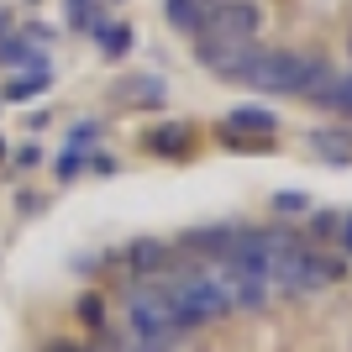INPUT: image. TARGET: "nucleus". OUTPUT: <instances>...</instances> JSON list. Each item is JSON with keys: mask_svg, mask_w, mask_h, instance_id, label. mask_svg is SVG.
I'll return each instance as SVG.
<instances>
[{"mask_svg": "<svg viewBox=\"0 0 352 352\" xmlns=\"http://www.w3.org/2000/svg\"><path fill=\"white\" fill-rule=\"evenodd\" d=\"M163 294H168V305L179 310V321L190 326H206V321H221L226 310H232V300H226V289H221L216 268H168L163 274Z\"/></svg>", "mask_w": 352, "mask_h": 352, "instance_id": "f257e3e1", "label": "nucleus"}, {"mask_svg": "<svg viewBox=\"0 0 352 352\" xmlns=\"http://www.w3.org/2000/svg\"><path fill=\"white\" fill-rule=\"evenodd\" d=\"M258 27H263V16H258L252 0H216V6L206 11V27L195 32V43H200V63L216 69L232 47L258 43Z\"/></svg>", "mask_w": 352, "mask_h": 352, "instance_id": "f03ea898", "label": "nucleus"}, {"mask_svg": "<svg viewBox=\"0 0 352 352\" xmlns=\"http://www.w3.org/2000/svg\"><path fill=\"white\" fill-rule=\"evenodd\" d=\"M126 326H132L137 342L184 347V337H190V326L179 321V310L163 294V279H132V289H126Z\"/></svg>", "mask_w": 352, "mask_h": 352, "instance_id": "7ed1b4c3", "label": "nucleus"}, {"mask_svg": "<svg viewBox=\"0 0 352 352\" xmlns=\"http://www.w3.org/2000/svg\"><path fill=\"white\" fill-rule=\"evenodd\" d=\"M342 274H347V258H342V252H321V248L305 242L300 252H289V258L274 263L268 284H274V294H316V289H326V284H337Z\"/></svg>", "mask_w": 352, "mask_h": 352, "instance_id": "20e7f679", "label": "nucleus"}, {"mask_svg": "<svg viewBox=\"0 0 352 352\" xmlns=\"http://www.w3.org/2000/svg\"><path fill=\"white\" fill-rule=\"evenodd\" d=\"M221 289H226V300H232V310H263L268 300H274V284H268V274H252V268H216Z\"/></svg>", "mask_w": 352, "mask_h": 352, "instance_id": "39448f33", "label": "nucleus"}, {"mask_svg": "<svg viewBox=\"0 0 352 352\" xmlns=\"http://www.w3.org/2000/svg\"><path fill=\"white\" fill-rule=\"evenodd\" d=\"M168 268H174V248H168V242H158V236L126 242V274H132V279H163Z\"/></svg>", "mask_w": 352, "mask_h": 352, "instance_id": "423d86ee", "label": "nucleus"}, {"mask_svg": "<svg viewBox=\"0 0 352 352\" xmlns=\"http://www.w3.org/2000/svg\"><path fill=\"white\" fill-rule=\"evenodd\" d=\"M0 63H6V69H21V74H47V53L32 43L27 32H21V37H11V32L0 37Z\"/></svg>", "mask_w": 352, "mask_h": 352, "instance_id": "0eeeda50", "label": "nucleus"}, {"mask_svg": "<svg viewBox=\"0 0 352 352\" xmlns=\"http://www.w3.org/2000/svg\"><path fill=\"white\" fill-rule=\"evenodd\" d=\"M310 100L326 105V111H347V116H352V74H326Z\"/></svg>", "mask_w": 352, "mask_h": 352, "instance_id": "6e6552de", "label": "nucleus"}, {"mask_svg": "<svg viewBox=\"0 0 352 352\" xmlns=\"http://www.w3.org/2000/svg\"><path fill=\"white\" fill-rule=\"evenodd\" d=\"M206 11H210V0H163V16H168V27L190 32V37L206 27Z\"/></svg>", "mask_w": 352, "mask_h": 352, "instance_id": "1a4fd4ad", "label": "nucleus"}, {"mask_svg": "<svg viewBox=\"0 0 352 352\" xmlns=\"http://www.w3.org/2000/svg\"><path fill=\"white\" fill-rule=\"evenodd\" d=\"M226 126H232V132H258V137H274V132H279V116H274V111H263V105H236L232 116H226Z\"/></svg>", "mask_w": 352, "mask_h": 352, "instance_id": "9d476101", "label": "nucleus"}, {"mask_svg": "<svg viewBox=\"0 0 352 352\" xmlns=\"http://www.w3.org/2000/svg\"><path fill=\"white\" fill-rule=\"evenodd\" d=\"M310 147H316V158H326V163H352V137L347 132H316Z\"/></svg>", "mask_w": 352, "mask_h": 352, "instance_id": "9b49d317", "label": "nucleus"}, {"mask_svg": "<svg viewBox=\"0 0 352 352\" xmlns=\"http://www.w3.org/2000/svg\"><path fill=\"white\" fill-rule=\"evenodd\" d=\"M95 43H100L111 58H121V53H132V27H121V21H100V27H95Z\"/></svg>", "mask_w": 352, "mask_h": 352, "instance_id": "f8f14e48", "label": "nucleus"}, {"mask_svg": "<svg viewBox=\"0 0 352 352\" xmlns=\"http://www.w3.org/2000/svg\"><path fill=\"white\" fill-rule=\"evenodd\" d=\"M47 79H53V69H47V74H21V79L6 85V100H32L37 89H47Z\"/></svg>", "mask_w": 352, "mask_h": 352, "instance_id": "ddd939ff", "label": "nucleus"}, {"mask_svg": "<svg viewBox=\"0 0 352 352\" xmlns=\"http://www.w3.org/2000/svg\"><path fill=\"white\" fill-rule=\"evenodd\" d=\"M95 137H100V121H79V126L69 132V153H89Z\"/></svg>", "mask_w": 352, "mask_h": 352, "instance_id": "4468645a", "label": "nucleus"}, {"mask_svg": "<svg viewBox=\"0 0 352 352\" xmlns=\"http://www.w3.org/2000/svg\"><path fill=\"white\" fill-rule=\"evenodd\" d=\"M331 242H337V252L352 263V210H342V216H337V236H331Z\"/></svg>", "mask_w": 352, "mask_h": 352, "instance_id": "2eb2a0df", "label": "nucleus"}, {"mask_svg": "<svg viewBox=\"0 0 352 352\" xmlns=\"http://www.w3.org/2000/svg\"><path fill=\"white\" fill-rule=\"evenodd\" d=\"M310 236H337V210H316L310 216Z\"/></svg>", "mask_w": 352, "mask_h": 352, "instance_id": "dca6fc26", "label": "nucleus"}, {"mask_svg": "<svg viewBox=\"0 0 352 352\" xmlns=\"http://www.w3.org/2000/svg\"><path fill=\"white\" fill-rule=\"evenodd\" d=\"M274 210H279V216H289V210L300 216V210H310V200H305V195H289V190H284V195H274Z\"/></svg>", "mask_w": 352, "mask_h": 352, "instance_id": "f3484780", "label": "nucleus"}, {"mask_svg": "<svg viewBox=\"0 0 352 352\" xmlns=\"http://www.w3.org/2000/svg\"><path fill=\"white\" fill-rule=\"evenodd\" d=\"M153 147H184V126H163Z\"/></svg>", "mask_w": 352, "mask_h": 352, "instance_id": "a211bd4d", "label": "nucleus"}, {"mask_svg": "<svg viewBox=\"0 0 352 352\" xmlns=\"http://www.w3.org/2000/svg\"><path fill=\"white\" fill-rule=\"evenodd\" d=\"M79 168H85V158H79V153H63V158H58V174H63V179H74Z\"/></svg>", "mask_w": 352, "mask_h": 352, "instance_id": "6ab92c4d", "label": "nucleus"}, {"mask_svg": "<svg viewBox=\"0 0 352 352\" xmlns=\"http://www.w3.org/2000/svg\"><path fill=\"white\" fill-rule=\"evenodd\" d=\"M121 352H179V347H168V342H137L132 337V347H121Z\"/></svg>", "mask_w": 352, "mask_h": 352, "instance_id": "aec40b11", "label": "nucleus"}, {"mask_svg": "<svg viewBox=\"0 0 352 352\" xmlns=\"http://www.w3.org/2000/svg\"><path fill=\"white\" fill-rule=\"evenodd\" d=\"M47 352H95V347H89V342H53Z\"/></svg>", "mask_w": 352, "mask_h": 352, "instance_id": "412c9836", "label": "nucleus"}, {"mask_svg": "<svg viewBox=\"0 0 352 352\" xmlns=\"http://www.w3.org/2000/svg\"><path fill=\"white\" fill-rule=\"evenodd\" d=\"M79 316H85V321H100V300H79Z\"/></svg>", "mask_w": 352, "mask_h": 352, "instance_id": "4be33fe9", "label": "nucleus"}, {"mask_svg": "<svg viewBox=\"0 0 352 352\" xmlns=\"http://www.w3.org/2000/svg\"><path fill=\"white\" fill-rule=\"evenodd\" d=\"M6 32H11V16H6V11H0V37H6Z\"/></svg>", "mask_w": 352, "mask_h": 352, "instance_id": "5701e85b", "label": "nucleus"}, {"mask_svg": "<svg viewBox=\"0 0 352 352\" xmlns=\"http://www.w3.org/2000/svg\"><path fill=\"white\" fill-rule=\"evenodd\" d=\"M0 158H6V137H0Z\"/></svg>", "mask_w": 352, "mask_h": 352, "instance_id": "b1692460", "label": "nucleus"}, {"mask_svg": "<svg viewBox=\"0 0 352 352\" xmlns=\"http://www.w3.org/2000/svg\"><path fill=\"white\" fill-rule=\"evenodd\" d=\"M210 6H216V0H210Z\"/></svg>", "mask_w": 352, "mask_h": 352, "instance_id": "393cba45", "label": "nucleus"}]
</instances>
